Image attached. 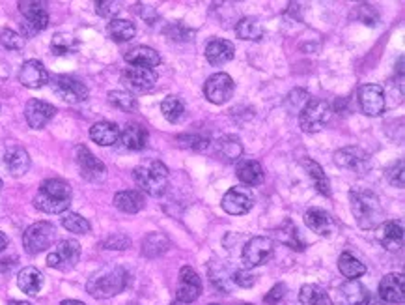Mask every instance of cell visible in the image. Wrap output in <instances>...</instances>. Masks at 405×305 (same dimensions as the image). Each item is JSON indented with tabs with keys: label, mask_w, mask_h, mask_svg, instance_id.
I'll list each match as a JSON object with an SVG mask.
<instances>
[{
	"label": "cell",
	"mask_w": 405,
	"mask_h": 305,
	"mask_svg": "<svg viewBox=\"0 0 405 305\" xmlns=\"http://www.w3.org/2000/svg\"><path fill=\"white\" fill-rule=\"evenodd\" d=\"M276 236H278V240H281L284 246H288V248H291V249H295V251H303V249L307 248L305 240L299 236L297 226L293 225V221H290V219H286V221L282 223V225L276 229Z\"/></svg>",
	"instance_id": "cell-34"
},
{
	"label": "cell",
	"mask_w": 405,
	"mask_h": 305,
	"mask_svg": "<svg viewBox=\"0 0 405 305\" xmlns=\"http://www.w3.org/2000/svg\"><path fill=\"white\" fill-rule=\"evenodd\" d=\"M19 81L26 88H42L49 83V74L40 60H26L19 69Z\"/></svg>",
	"instance_id": "cell-20"
},
{
	"label": "cell",
	"mask_w": 405,
	"mask_h": 305,
	"mask_svg": "<svg viewBox=\"0 0 405 305\" xmlns=\"http://www.w3.org/2000/svg\"><path fill=\"white\" fill-rule=\"evenodd\" d=\"M107 30H109L110 38H112L115 42H129L136 34L135 23L129 21V19H112V21L109 23Z\"/></svg>",
	"instance_id": "cell-37"
},
{
	"label": "cell",
	"mask_w": 405,
	"mask_h": 305,
	"mask_svg": "<svg viewBox=\"0 0 405 305\" xmlns=\"http://www.w3.org/2000/svg\"><path fill=\"white\" fill-rule=\"evenodd\" d=\"M221 205H223V210L230 216H243V214L252 210L254 195L245 185H234L232 190L224 193Z\"/></svg>",
	"instance_id": "cell-13"
},
{
	"label": "cell",
	"mask_w": 405,
	"mask_h": 305,
	"mask_svg": "<svg viewBox=\"0 0 405 305\" xmlns=\"http://www.w3.org/2000/svg\"><path fill=\"white\" fill-rule=\"evenodd\" d=\"M305 223L312 232H316L319 236H331L336 231V223H334L333 216L329 212L322 210V208H310L305 214Z\"/></svg>",
	"instance_id": "cell-23"
},
{
	"label": "cell",
	"mask_w": 405,
	"mask_h": 305,
	"mask_svg": "<svg viewBox=\"0 0 405 305\" xmlns=\"http://www.w3.org/2000/svg\"><path fill=\"white\" fill-rule=\"evenodd\" d=\"M218 152L226 159H237L243 152V148L235 137H223L218 141Z\"/></svg>",
	"instance_id": "cell-43"
},
{
	"label": "cell",
	"mask_w": 405,
	"mask_h": 305,
	"mask_svg": "<svg viewBox=\"0 0 405 305\" xmlns=\"http://www.w3.org/2000/svg\"><path fill=\"white\" fill-rule=\"evenodd\" d=\"M131 246V240L125 234H112L103 242L105 249H116V251H124Z\"/></svg>",
	"instance_id": "cell-47"
},
{
	"label": "cell",
	"mask_w": 405,
	"mask_h": 305,
	"mask_svg": "<svg viewBox=\"0 0 405 305\" xmlns=\"http://www.w3.org/2000/svg\"><path fill=\"white\" fill-rule=\"evenodd\" d=\"M115 206L124 214H136L144 208V195L136 190L118 191L115 195Z\"/></svg>",
	"instance_id": "cell-31"
},
{
	"label": "cell",
	"mask_w": 405,
	"mask_h": 305,
	"mask_svg": "<svg viewBox=\"0 0 405 305\" xmlns=\"http://www.w3.org/2000/svg\"><path fill=\"white\" fill-rule=\"evenodd\" d=\"M90 139L99 146H112L119 141V127L115 122H98L90 127Z\"/></svg>",
	"instance_id": "cell-28"
},
{
	"label": "cell",
	"mask_w": 405,
	"mask_h": 305,
	"mask_svg": "<svg viewBox=\"0 0 405 305\" xmlns=\"http://www.w3.org/2000/svg\"><path fill=\"white\" fill-rule=\"evenodd\" d=\"M129 283V274L122 266H105L99 272H95L86 283V292L92 298L98 300H107L112 296L119 294Z\"/></svg>",
	"instance_id": "cell-3"
},
{
	"label": "cell",
	"mask_w": 405,
	"mask_h": 305,
	"mask_svg": "<svg viewBox=\"0 0 405 305\" xmlns=\"http://www.w3.org/2000/svg\"><path fill=\"white\" fill-rule=\"evenodd\" d=\"M338 270L344 277H348V281H357L358 277H363L366 274V266H364L357 257H353L351 253H342L338 258Z\"/></svg>",
	"instance_id": "cell-33"
},
{
	"label": "cell",
	"mask_w": 405,
	"mask_h": 305,
	"mask_svg": "<svg viewBox=\"0 0 405 305\" xmlns=\"http://www.w3.org/2000/svg\"><path fill=\"white\" fill-rule=\"evenodd\" d=\"M336 300L340 305H366L370 301V292L358 281H346L338 287Z\"/></svg>",
	"instance_id": "cell-22"
},
{
	"label": "cell",
	"mask_w": 405,
	"mask_h": 305,
	"mask_svg": "<svg viewBox=\"0 0 405 305\" xmlns=\"http://www.w3.org/2000/svg\"><path fill=\"white\" fill-rule=\"evenodd\" d=\"M125 62L129 64V66H136V68L153 69L161 64V57H159L155 49L139 45V47L131 49L129 53L125 54Z\"/></svg>",
	"instance_id": "cell-24"
},
{
	"label": "cell",
	"mask_w": 405,
	"mask_h": 305,
	"mask_svg": "<svg viewBox=\"0 0 405 305\" xmlns=\"http://www.w3.org/2000/svg\"><path fill=\"white\" fill-rule=\"evenodd\" d=\"M234 43L228 42V40H213L206 47V58L211 66H223L234 58Z\"/></svg>",
	"instance_id": "cell-26"
},
{
	"label": "cell",
	"mask_w": 405,
	"mask_h": 305,
	"mask_svg": "<svg viewBox=\"0 0 405 305\" xmlns=\"http://www.w3.org/2000/svg\"><path fill=\"white\" fill-rule=\"evenodd\" d=\"M161 113L170 124H177L185 116V105L177 96H167L161 103Z\"/></svg>",
	"instance_id": "cell-38"
},
{
	"label": "cell",
	"mask_w": 405,
	"mask_h": 305,
	"mask_svg": "<svg viewBox=\"0 0 405 305\" xmlns=\"http://www.w3.org/2000/svg\"><path fill=\"white\" fill-rule=\"evenodd\" d=\"M109 101L116 109L124 113H135L139 109L135 96L125 92V90H112V92H109Z\"/></svg>",
	"instance_id": "cell-40"
},
{
	"label": "cell",
	"mask_w": 405,
	"mask_h": 305,
	"mask_svg": "<svg viewBox=\"0 0 405 305\" xmlns=\"http://www.w3.org/2000/svg\"><path fill=\"white\" fill-rule=\"evenodd\" d=\"M234 79L228 74L211 75L204 84V94H206L208 101H211L215 105H223V103L230 101V98L234 96Z\"/></svg>",
	"instance_id": "cell-14"
},
{
	"label": "cell",
	"mask_w": 405,
	"mask_h": 305,
	"mask_svg": "<svg viewBox=\"0 0 405 305\" xmlns=\"http://www.w3.org/2000/svg\"><path fill=\"white\" fill-rule=\"evenodd\" d=\"M235 34L241 40H249V42H258L264 38V27L256 17H243L235 27Z\"/></svg>",
	"instance_id": "cell-36"
},
{
	"label": "cell",
	"mask_w": 405,
	"mask_h": 305,
	"mask_svg": "<svg viewBox=\"0 0 405 305\" xmlns=\"http://www.w3.org/2000/svg\"><path fill=\"white\" fill-rule=\"evenodd\" d=\"M168 249V240L163 236L161 232H151L148 236L144 238V242H142V253H144L146 257H159L163 253Z\"/></svg>",
	"instance_id": "cell-39"
},
{
	"label": "cell",
	"mask_w": 405,
	"mask_h": 305,
	"mask_svg": "<svg viewBox=\"0 0 405 305\" xmlns=\"http://www.w3.org/2000/svg\"><path fill=\"white\" fill-rule=\"evenodd\" d=\"M358 105L368 116H381L385 111V92L380 84H364L358 88Z\"/></svg>",
	"instance_id": "cell-16"
},
{
	"label": "cell",
	"mask_w": 405,
	"mask_h": 305,
	"mask_svg": "<svg viewBox=\"0 0 405 305\" xmlns=\"http://www.w3.org/2000/svg\"><path fill=\"white\" fill-rule=\"evenodd\" d=\"M237 178L245 184V188H256L264 182V167L254 159H241L235 167Z\"/></svg>",
	"instance_id": "cell-25"
},
{
	"label": "cell",
	"mask_w": 405,
	"mask_h": 305,
	"mask_svg": "<svg viewBox=\"0 0 405 305\" xmlns=\"http://www.w3.org/2000/svg\"><path fill=\"white\" fill-rule=\"evenodd\" d=\"M75 156H77V165L81 168V174L84 178L90 180V182H101L107 176V167L101 159H98L94 154L90 152L86 146H77L75 150Z\"/></svg>",
	"instance_id": "cell-17"
},
{
	"label": "cell",
	"mask_w": 405,
	"mask_h": 305,
	"mask_svg": "<svg viewBox=\"0 0 405 305\" xmlns=\"http://www.w3.org/2000/svg\"><path fill=\"white\" fill-rule=\"evenodd\" d=\"M303 165L307 167L308 178H310L312 185L316 188V191H319V193L325 195V197H331V184H329L327 174H325V171L322 168V165H317L314 159L308 158L303 161Z\"/></svg>",
	"instance_id": "cell-32"
},
{
	"label": "cell",
	"mask_w": 405,
	"mask_h": 305,
	"mask_svg": "<svg viewBox=\"0 0 405 305\" xmlns=\"http://www.w3.org/2000/svg\"><path fill=\"white\" fill-rule=\"evenodd\" d=\"M122 83L133 92L144 94V92H150L157 86V74L153 69L131 66L122 74Z\"/></svg>",
	"instance_id": "cell-15"
},
{
	"label": "cell",
	"mask_w": 405,
	"mask_h": 305,
	"mask_svg": "<svg viewBox=\"0 0 405 305\" xmlns=\"http://www.w3.org/2000/svg\"><path fill=\"white\" fill-rule=\"evenodd\" d=\"M75 47H77V43H75V40H73L71 36H68V34H57V36L52 38L51 49L52 53L58 54V57H60V54L71 53Z\"/></svg>",
	"instance_id": "cell-44"
},
{
	"label": "cell",
	"mask_w": 405,
	"mask_h": 305,
	"mask_svg": "<svg viewBox=\"0 0 405 305\" xmlns=\"http://www.w3.org/2000/svg\"><path fill=\"white\" fill-rule=\"evenodd\" d=\"M57 240V229L49 221H37L30 225L23 234V248L28 255H40L47 251Z\"/></svg>",
	"instance_id": "cell-6"
},
{
	"label": "cell",
	"mask_w": 405,
	"mask_h": 305,
	"mask_svg": "<svg viewBox=\"0 0 405 305\" xmlns=\"http://www.w3.org/2000/svg\"><path fill=\"white\" fill-rule=\"evenodd\" d=\"M387 178L396 188H400V190L404 188V159H400L398 163H394L387 171Z\"/></svg>",
	"instance_id": "cell-48"
},
{
	"label": "cell",
	"mask_w": 405,
	"mask_h": 305,
	"mask_svg": "<svg viewBox=\"0 0 405 305\" xmlns=\"http://www.w3.org/2000/svg\"><path fill=\"white\" fill-rule=\"evenodd\" d=\"M301 305H334L329 294L319 284H305L299 292Z\"/></svg>",
	"instance_id": "cell-35"
},
{
	"label": "cell",
	"mask_w": 405,
	"mask_h": 305,
	"mask_svg": "<svg viewBox=\"0 0 405 305\" xmlns=\"http://www.w3.org/2000/svg\"><path fill=\"white\" fill-rule=\"evenodd\" d=\"M234 283L241 289H250V287H254L256 283V275L250 274L249 270H237L234 274Z\"/></svg>",
	"instance_id": "cell-49"
},
{
	"label": "cell",
	"mask_w": 405,
	"mask_h": 305,
	"mask_svg": "<svg viewBox=\"0 0 405 305\" xmlns=\"http://www.w3.org/2000/svg\"><path fill=\"white\" fill-rule=\"evenodd\" d=\"M177 141L183 148H191V150H196V152L206 150L209 144L208 139L202 137V135H182V137H177Z\"/></svg>",
	"instance_id": "cell-46"
},
{
	"label": "cell",
	"mask_w": 405,
	"mask_h": 305,
	"mask_svg": "<svg viewBox=\"0 0 405 305\" xmlns=\"http://www.w3.org/2000/svg\"><path fill=\"white\" fill-rule=\"evenodd\" d=\"M60 305H86V304H83V301L78 300H64Z\"/></svg>",
	"instance_id": "cell-52"
},
{
	"label": "cell",
	"mask_w": 405,
	"mask_h": 305,
	"mask_svg": "<svg viewBox=\"0 0 405 305\" xmlns=\"http://www.w3.org/2000/svg\"><path fill=\"white\" fill-rule=\"evenodd\" d=\"M284 296H286V284L278 283V284H275V287H273L267 294H265L264 300H265V304L273 305V304H278Z\"/></svg>",
	"instance_id": "cell-50"
},
{
	"label": "cell",
	"mask_w": 405,
	"mask_h": 305,
	"mask_svg": "<svg viewBox=\"0 0 405 305\" xmlns=\"http://www.w3.org/2000/svg\"><path fill=\"white\" fill-rule=\"evenodd\" d=\"M10 305H30V304H26V301H11Z\"/></svg>",
	"instance_id": "cell-53"
},
{
	"label": "cell",
	"mask_w": 405,
	"mask_h": 305,
	"mask_svg": "<svg viewBox=\"0 0 405 305\" xmlns=\"http://www.w3.org/2000/svg\"><path fill=\"white\" fill-rule=\"evenodd\" d=\"M209 305H217V304H209Z\"/></svg>",
	"instance_id": "cell-56"
},
{
	"label": "cell",
	"mask_w": 405,
	"mask_h": 305,
	"mask_svg": "<svg viewBox=\"0 0 405 305\" xmlns=\"http://www.w3.org/2000/svg\"><path fill=\"white\" fill-rule=\"evenodd\" d=\"M0 43H2V47L10 49V51H19L25 47V38L11 28H4L0 32Z\"/></svg>",
	"instance_id": "cell-42"
},
{
	"label": "cell",
	"mask_w": 405,
	"mask_h": 305,
	"mask_svg": "<svg viewBox=\"0 0 405 305\" xmlns=\"http://www.w3.org/2000/svg\"><path fill=\"white\" fill-rule=\"evenodd\" d=\"M331 116H333V109L327 101L308 100L299 111V126H301L303 132L317 133L327 126Z\"/></svg>",
	"instance_id": "cell-5"
},
{
	"label": "cell",
	"mask_w": 405,
	"mask_h": 305,
	"mask_svg": "<svg viewBox=\"0 0 405 305\" xmlns=\"http://www.w3.org/2000/svg\"><path fill=\"white\" fill-rule=\"evenodd\" d=\"M200 294H202V279L196 274V270L191 266H183L177 277V301L183 305L192 304L200 298Z\"/></svg>",
	"instance_id": "cell-12"
},
{
	"label": "cell",
	"mask_w": 405,
	"mask_h": 305,
	"mask_svg": "<svg viewBox=\"0 0 405 305\" xmlns=\"http://www.w3.org/2000/svg\"><path fill=\"white\" fill-rule=\"evenodd\" d=\"M78 258H81V243L77 240H62L49 253L47 266L58 272H69L77 266Z\"/></svg>",
	"instance_id": "cell-8"
},
{
	"label": "cell",
	"mask_w": 405,
	"mask_h": 305,
	"mask_svg": "<svg viewBox=\"0 0 405 305\" xmlns=\"http://www.w3.org/2000/svg\"><path fill=\"white\" fill-rule=\"evenodd\" d=\"M349 205H351L355 221L363 231H374L383 223V206L374 191L353 190L349 193Z\"/></svg>",
	"instance_id": "cell-1"
},
{
	"label": "cell",
	"mask_w": 405,
	"mask_h": 305,
	"mask_svg": "<svg viewBox=\"0 0 405 305\" xmlns=\"http://www.w3.org/2000/svg\"><path fill=\"white\" fill-rule=\"evenodd\" d=\"M19 10L23 13V36H36L49 27V13L43 2H19Z\"/></svg>",
	"instance_id": "cell-7"
},
{
	"label": "cell",
	"mask_w": 405,
	"mask_h": 305,
	"mask_svg": "<svg viewBox=\"0 0 405 305\" xmlns=\"http://www.w3.org/2000/svg\"><path fill=\"white\" fill-rule=\"evenodd\" d=\"M119 141L127 150L139 152V150H144L146 144H148V132L142 126L129 124L119 132Z\"/></svg>",
	"instance_id": "cell-30"
},
{
	"label": "cell",
	"mask_w": 405,
	"mask_h": 305,
	"mask_svg": "<svg viewBox=\"0 0 405 305\" xmlns=\"http://www.w3.org/2000/svg\"><path fill=\"white\" fill-rule=\"evenodd\" d=\"M6 248H8V236L4 232H0V251H4Z\"/></svg>",
	"instance_id": "cell-51"
},
{
	"label": "cell",
	"mask_w": 405,
	"mask_h": 305,
	"mask_svg": "<svg viewBox=\"0 0 405 305\" xmlns=\"http://www.w3.org/2000/svg\"><path fill=\"white\" fill-rule=\"evenodd\" d=\"M334 163L338 165L344 171L355 174H364L370 171V165H372V158L366 150L358 146H346L340 148L336 154H334Z\"/></svg>",
	"instance_id": "cell-11"
},
{
	"label": "cell",
	"mask_w": 405,
	"mask_h": 305,
	"mask_svg": "<svg viewBox=\"0 0 405 305\" xmlns=\"http://www.w3.org/2000/svg\"><path fill=\"white\" fill-rule=\"evenodd\" d=\"M133 178L141 188V193L144 191L151 197H161L168 188V168L161 161H150L136 167L133 171Z\"/></svg>",
	"instance_id": "cell-4"
},
{
	"label": "cell",
	"mask_w": 405,
	"mask_h": 305,
	"mask_svg": "<svg viewBox=\"0 0 405 305\" xmlns=\"http://www.w3.org/2000/svg\"><path fill=\"white\" fill-rule=\"evenodd\" d=\"M62 226L64 229H68L69 232H73V234H86V232H90V229H92L88 219L81 216V214H75V212L64 214Z\"/></svg>",
	"instance_id": "cell-41"
},
{
	"label": "cell",
	"mask_w": 405,
	"mask_h": 305,
	"mask_svg": "<svg viewBox=\"0 0 405 305\" xmlns=\"http://www.w3.org/2000/svg\"><path fill=\"white\" fill-rule=\"evenodd\" d=\"M57 115V109L42 100H30L25 107V118L32 130H42L52 120V116Z\"/></svg>",
	"instance_id": "cell-18"
},
{
	"label": "cell",
	"mask_w": 405,
	"mask_h": 305,
	"mask_svg": "<svg viewBox=\"0 0 405 305\" xmlns=\"http://www.w3.org/2000/svg\"><path fill=\"white\" fill-rule=\"evenodd\" d=\"M119 2H112V0H99V2H95V11H98V16L101 17H107V19H115L116 16L119 13Z\"/></svg>",
	"instance_id": "cell-45"
},
{
	"label": "cell",
	"mask_w": 405,
	"mask_h": 305,
	"mask_svg": "<svg viewBox=\"0 0 405 305\" xmlns=\"http://www.w3.org/2000/svg\"><path fill=\"white\" fill-rule=\"evenodd\" d=\"M4 163L13 176H23L30 168V156H28L25 148L11 146L6 150Z\"/></svg>",
	"instance_id": "cell-27"
},
{
	"label": "cell",
	"mask_w": 405,
	"mask_h": 305,
	"mask_svg": "<svg viewBox=\"0 0 405 305\" xmlns=\"http://www.w3.org/2000/svg\"><path fill=\"white\" fill-rule=\"evenodd\" d=\"M2 188H4V184H2V178H0V191H2Z\"/></svg>",
	"instance_id": "cell-54"
},
{
	"label": "cell",
	"mask_w": 405,
	"mask_h": 305,
	"mask_svg": "<svg viewBox=\"0 0 405 305\" xmlns=\"http://www.w3.org/2000/svg\"><path fill=\"white\" fill-rule=\"evenodd\" d=\"M174 305H183V304H180V301H177V304H174Z\"/></svg>",
	"instance_id": "cell-55"
},
{
	"label": "cell",
	"mask_w": 405,
	"mask_h": 305,
	"mask_svg": "<svg viewBox=\"0 0 405 305\" xmlns=\"http://www.w3.org/2000/svg\"><path fill=\"white\" fill-rule=\"evenodd\" d=\"M71 205V185L62 178H49L40 185L34 206L43 214H64Z\"/></svg>",
	"instance_id": "cell-2"
},
{
	"label": "cell",
	"mask_w": 405,
	"mask_h": 305,
	"mask_svg": "<svg viewBox=\"0 0 405 305\" xmlns=\"http://www.w3.org/2000/svg\"><path fill=\"white\" fill-rule=\"evenodd\" d=\"M375 236L387 251H400L404 246V226L396 221H383L377 226Z\"/></svg>",
	"instance_id": "cell-21"
},
{
	"label": "cell",
	"mask_w": 405,
	"mask_h": 305,
	"mask_svg": "<svg viewBox=\"0 0 405 305\" xmlns=\"http://www.w3.org/2000/svg\"><path fill=\"white\" fill-rule=\"evenodd\" d=\"M52 92L68 103H83L88 100V86L71 75H57L51 79Z\"/></svg>",
	"instance_id": "cell-9"
},
{
	"label": "cell",
	"mask_w": 405,
	"mask_h": 305,
	"mask_svg": "<svg viewBox=\"0 0 405 305\" xmlns=\"http://www.w3.org/2000/svg\"><path fill=\"white\" fill-rule=\"evenodd\" d=\"M273 255H275V242L267 236H254L245 243L243 263L247 268H258L269 263Z\"/></svg>",
	"instance_id": "cell-10"
},
{
	"label": "cell",
	"mask_w": 405,
	"mask_h": 305,
	"mask_svg": "<svg viewBox=\"0 0 405 305\" xmlns=\"http://www.w3.org/2000/svg\"><path fill=\"white\" fill-rule=\"evenodd\" d=\"M17 287L25 292L26 296H37V292L43 287V274L34 266H26L17 274Z\"/></svg>",
	"instance_id": "cell-29"
},
{
	"label": "cell",
	"mask_w": 405,
	"mask_h": 305,
	"mask_svg": "<svg viewBox=\"0 0 405 305\" xmlns=\"http://www.w3.org/2000/svg\"><path fill=\"white\" fill-rule=\"evenodd\" d=\"M380 298L387 304H401L405 300L404 274H389L381 279Z\"/></svg>",
	"instance_id": "cell-19"
}]
</instances>
